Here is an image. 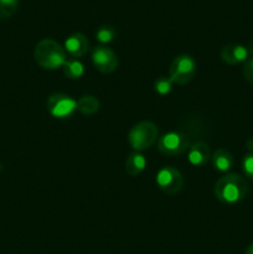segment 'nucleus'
<instances>
[{
	"instance_id": "nucleus-6",
	"label": "nucleus",
	"mask_w": 253,
	"mask_h": 254,
	"mask_svg": "<svg viewBox=\"0 0 253 254\" xmlns=\"http://www.w3.org/2000/svg\"><path fill=\"white\" fill-rule=\"evenodd\" d=\"M155 183L164 193L174 196L184 188L183 174L174 166H163L155 175Z\"/></svg>"
},
{
	"instance_id": "nucleus-4",
	"label": "nucleus",
	"mask_w": 253,
	"mask_h": 254,
	"mask_svg": "<svg viewBox=\"0 0 253 254\" xmlns=\"http://www.w3.org/2000/svg\"><path fill=\"white\" fill-rule=\"evenodd\" d=\"M196 72H197V64L193 57H191L190 55H180L171 62L169 77L174 84L185 86L192 81L193 77L196 76Z\"/></svg>"
},
{
	"instance_id": "nucleus-19",
	"label": "nucleus",
	"mask_w": 253,
	"mask_h": 254,
	"mask_svg": "<svg viewBox=\"0 0 253 254\" xmlns=\"http://www.w3.org/2000/svg\"><path fill=\"white\" fill-rule=\"evenodd\" d=\"M242 171L246 178L253 181V151H250V153L243 156Z\"/></svg>"
},
{
	"instance_id": "nucleus-17",
	"label": "nucleus",
	"mask_w": 253,
	"mask_h": 254,
	"mask_svg": "<svg viewBox=\"0 0 253 254\" xmlns=\"http://www.w3.org/2000/svg\"><path fill=\"white\" fill-rule=\"evenodd\" d=\"M116 37H117V31L116 29L112 26H101L96 32V39L103 45L113 42Z\"/></svg>"
},
{
	"instance_id": "nucleus-22",
	"label": "nucleus",
	"mask_w": 253,
	"mask_h": 254,
	"mask_svg": "<svg viewBox=\"0 0 253 254\" xmlns=\"http://www.w3.org/2000/svg\"><path fill=\"white\" fill-rule=\"evenodd\" d=\"M245 254H253V243H252V245L248 246L247 248H246Z\"/></svg>"
},
{
	"instance_id": "nucleus-10",
	"label": "nucleus",
	"mask_w": 253,
	"mask_h": 254,
	"mask_svg": "<svg viewBox=\"0 0 253 254\" xmlns=\"http://www.w3.org/2000/svg\"><path fill=\"white\" fill-rule=\"evenodd\" d=\"M63 49L67 54H69L74 59H81L89 50L88 39L81 32L72 34L64 41Z\"/></svg>"
},
{
	"instance_id": "nucleus-18",
	"label": "nucleus",
	"mask_w": 253,
	"mask_h": 254,
	"mask_svg": "<svg viewBox=\"0 0 253 254\" xmlns=\"http://www.w3.org/2000/svg\"><path fill=\"white\" fill-rule=\"evenodd\" d=\"M19 0H0V19H7L16 11Z\"/></svg>"
},
{
	"instance_id": "nucleus-1",
	"label": "nucleus",
	"mask_w": 253,
	"mask_h": 254,
	"mask_svg": "<svg viewBox=\"0 0 253 254\" xmlns=\"http://www.w3.org/2000/svg\"><path fill=\"white\" fill-rule=\"evenodd\" d=\"M248 195V183L240 174H227L217 180L215 196L225 205H237Z\"/></svg>"
},
{
	"instance_id": "nucleus-5",
	"label": "nucleus",
	"mask_w": 253,
	"mask_h": 254,
	"mask_svg": "<svg viewBox=\"0 0 253 254\" xmlns=\"http://www.w3.org/2000/svg\"><path fill=\"white\" fill-rule=\"evenodd\" d=\"M46 108L50 116L56 119H69L74 116L77 109V101L64 93H54L47 98Z\"/></svg>"
},
{
	"instance_id": "nucleus-15",
	"label": "nucleus",
	"mask_w": 253,
	"mask_h": 254,
	"mask_svg": "<svg viewBox=\"0 0 253 254\" xmlns=\"http://www.w3.org/2000/svg\"><path fill=\"white\" fill-rule=\"evenodd\" d=\"M63 74L69 79H79L84 74V66L77 59L66 60L62 66Z\"/></svg>"
},
{
	"instance_id": "nucleus-7",
	"label": "nucleus",
	"mask_w": 253,
	"mask_h": 254,
	"mask_svg": "<svg viewBox=\"0 0 253 254\" xmlns=\"http://www.w3.org/2000/svg\"><path fill=\"white\" fill-rule=\"evenodd\" d=\"M190 148L188 136L180 131H169L158 139V150L168 156H179Z\"/></svg>"
},
{
	"instance_id": "nucleus-11",
	"label": "nucleus",
	"mask_w": 253,
	"mask_h": 254,
	"mask_svg": "<svg viewBox=\"0 0 253 254\" xmlns=\"http://www.w3.org/2000/svg\"><path fill=\"white\" fill-rule=\"evenodd\" d=\"M211 159V150L208 144L203 141H196L189 148L188 160L193 166H203Z\"/></svg>"
},
{
	"instance_id": "nucleus-3",
	"label": "nucleus",
	"mask_w": 253,
	"mask_h": 254,
	"mask_svg": "<svg viewBox=\"0 0 253 254\" xmlns=\"http://www.w3.org/2000/svg\"><path fill=\"white\" fill-rule=\"evenodd\" d=\"M159 130L155 123L150 121H143L136 123L128 133V143L135 151H144L151 148L158 139Z\"/></svg>"
},
{
	"instance_id": "nucleus-12",
	"label": "nucleus",
	"mask_w": 253,
	"mask_h": 254,
	"mask_svg": "<svg viewBox=\"0 0 253 254\" xmlns=\"http://www.w3.org/2000/svg\"><path fill=\"white\" fill-rule=\"evenodd\" d=\"M211 160H212L213 168L220 173H228L230 170H232L233 165H235L233 155L230 150L225 148L217 149L211 156Z\"/></svg>"
},
{
	"instance_id": "nucleus-2",
	"label": "nucleus",
	"mask_w": 253,
	"mask_h": 254,
	"mask_svg": "<svg viewBox=\"0 0 253 254\" xmlns=\"http://www.w3.org/2000/svg\"><path fill=\"white\" fill-rule=\"evenodd\" d=\"M34 57L36 64L41 68L55 71L62 68L66 62V51L57 41L51 39H44L37 42L34 51Z\"/></svg>"
},
{
	"instance_id": "nucleus-16",
	"label": "nucleus",
	"mask_w": 253,
	"mask_h": 254,
	"mask_svg": "<svg viewBox=\"0 0 253 254\" xmlns=\"http://www.w3.org/2000/svg\"><path fill=\"white\" fill-rule=\"evenodd\" d=\"M173 81L170 77L161 76L156 78L154 82V91L159 94V96H168L171 91H173Z\"/></svg>"
},
{
	"instance_id": "nucleus-14",
	"label": "nucleus",
	"mask_w": 253,
	"mask_h": 254,
	"mask_svg": "<svg viewBox=\"0 0 253 254\" xmlns=\"http://www.w3.org/2000/svg\"><path fill=\"white\" fill-rule=\"evenodd\" d=\"M99 101L94 96H83L77 102V109L83 116H93L99 109Z\"/></svg>"
},
{
	"instance_id": "nucleus-9",
	"label": "nucleus",
	"mask_w": 253,
	"mask_h": 254,
	"mask_svg": "<svg viewBox=\"0 0 253 254\" xmlns=\"http://www.w3.org/2000/svg\"><path fill=\"white\" fill-rule=\"evenodd\" d=\"M220 56L223 62L235 66V64L247 61L248 57H250V52H248L247 47L243 46V45L228 44L221 49Z\"/></svg>"
},
{
	"instance_id": "nucleus-20",
	"label": "nucleus",
	"mask_w": 253,
	"mask_h": 254,
	"mask_svg": "<svg viewBox=\"0 0 253 254\" xmlns=\"http://www.w3.org/2000/svg\"><path fill=\"white\" fill-rule=\"evenodd\" d=\"M243 77L246 81L253 86V57L248 59L243 66Z\"/></svg>"
},
{
	"instance_id": "nucleus-8",
	"label": "nucleus",
	"mask_w": 253,
	"mask_h": 254,
	"mask_svg": "<svg viewBox=\"0 0 253 254\" xmlns=\"http://www.w3.org/2000/svg\"><path fill=\"white\" fill-rule=\"evenodd\" d=\"M92 62L101 73H112L118 67V57L107 46H97L92 51Z\"/></svg>"
},
{
	"instance_id": "nucleus-21",
	"label": "nucleus",
	"mask_w": 253,
	"mask_h": 254,
	"mask_svg": "<svg viewBox=\"0 0 253 254\" xmlns=\"http://www.w3.org/2000/svg\"><path fill=\"white\" fill-rule=\"evenodd\" d=\"M247 50H248V52H250V55H252V56H253V39L251 40L250 42H248Z\"/></svg>"
},
{
	"instance_id": "nucleus-13",
	"label": "nucleus",
	"mask_w": 253,
	"mask_h": 254,
	"mask_svg": "<svg viewBox=\"0 0 253 254\" xmlns=\"http://www.w3.org/2000/svg\"><path fill=\"white\" fill-rule=\"evenodd\" d=\"M145 158H144L143 154L138 153V151L131 153L126 160V171L131 178H136L138 175H140L144 171V169H145Z\"/></svg>"
}]
</instances>
